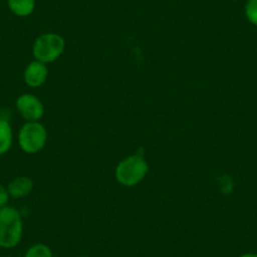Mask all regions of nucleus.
I'll list each match as a JSON object with an SVG mask.
<instances>
[{
	"label": "nucleus",
	"mask_w": 257,
	"mask_h": 257,
	"mask_svg": "<svg viewBox=\"0 0 257 257\" xmlns=\"http://www.w3.org/2000/svg\"><path fill=\"white\" fill-rule=\"evenodd\" d=\"M23 237V219L14 207L0 209V247L14 248Z\"/></svg>",
	"instance_id": "1"
},
{
	"label": "nucleus",
	"mask_w": 257,
	"mask_h": 257,
	"mask_svg": "<svg viewBox=\"0 0 257 257\" xmlns=\"http://www.w3.org/2000/svg\"><path fill=\"white\" fill-rule=\"evenodd\" d=\"M149 172L147 160L139 154L132 155L121 160L115 169V178L123 187L139 184Z\"/></svg>",
	"instance_id": "2"
},
{
	"label": "nucleus",
	"mask_w": 257,
	"mask_h": 257,
	"mask_svg": "<svg viewBox=\"0 0 257 257\" xmlns=\"http://www.w3.org/2000/svg\"><path fill=\"white\" fill-rule=\"evenodd\" d=\"M64 46V39L59 34H42L33 43V56L42 63H52L62 56Z\"/></svg>",
	"instance_id": "3"
},
{
	"label": "nucleus",
	"mask_w": 257,
	"mask_h": 257,
	"mask_svg": "<svg viewBox=\"0 0 257 257\" xmlns=\"http://www.w3.org/2000/svg\"><path fill=\"white\" fill-rule=\"evenodd\" d=\"M18 143L26 154H37L46 147V127L39 121L26 122L19 130Z\"/></svg>",
	"instance_id": "4"
},
{
	"label": "nucleus",
	"mask_w": 257,
	"mask_h": 257,
	"mask_svg": "<svg viewBox=\"0 0 257 257\" xmlns=\"http://www.w3.org/2000/svg\"><path fill=\"white\" fill-rule=\"evenodd\" d=\"M17 111L19 115L27 121H39L44 115V106L42 101L37 96L31 95V93H24L17 98L16 102Z\"/></svg>",
	"instance_id": "5"
},
{
	"label": "nucleus",
	"mask_w": 257,
	"mask_h": 257,
	"mask_svg": "<svg viewBox=\"0 0 257 257\" xmlns=\"http://www.w3.org/2000/svg\"><path fill=\"white\" fill-rule=\"evenodd\" d=\"M48 77V68L46 67V63H42L39 61H32L24 70L23 78L24 82L29 87H41Z\"/></svg>",
	"instance_id": "6"
},
{
	"label": "nucleus",
	"mask_w": 257,
	"mask_h": 257,
	"mask_svg": "<svg viewBox=\"0 0 257 257\" xmlns=\"http://www.w3.org/2000/svg\"><path fill=\"white\" fill-rule=\"evenodd\" d=\"M33 180L31 179L29 177H17L9 183V185L7 187L8 189L9 196L12 198H16V199H21L27 197L28 194H31V192L33 190Z\"/></svg>",
	"instance_id": "7"
},
{
	"label": "nucleus",
	"mask_w": 257,
	"mask_h": 257,
	"mask_svg": "<svg viewBox=\"0 0 257 257\" xmlns=\"http://www.w3.org/2000/svg\"><path fill=\"white\" fill-rule=\"evenodd\" d=\"M13 128L7 118L0 117V157L11 150L13 145Z\"/></svg>",
	"instance_id": "8"
},
{
	"label": "nucleus",
	"mask_w": 257,
	"mask_h": 257,
	"mask_svg": "<svg viewBox=\"0 0 257 257\" xmlns=\"http://www.w3.org/2000/svg\"><path fill=\"white\" fill-rule=\"evenodd\" d=\"M8 8L14 16L28 17L36 8V0H8Z\"/></svg>",
	"instance_id": "9"
},
{
	"label": "nucleus",
	"mask_w": 257,
	"mask_h": 257,
	"mask_svg": "<svg viewBox=\"0 0 257 257\" xmlns=\"http://www.w3.org/2000/svg\"><path fill=\"white\" fill-rule=\"evenodd\" d=\"M24 257H53V253L47 244L36 243L27 249Z\"/></svg>",
	"instance_id": "10"
},
{
	"label": "nucleus",
	"mask_w": 257,
	"mask_h": 257,
	"mask_svg": "<svg viewBox=\"0 0 257 257\" xmlns=\"http://www.w3.org/2000/svg\"><path fill=\"white\" fill-rule=\"evenodd\" d=\"M244 14L249 23L257 27V0H247L244 6Z\"/></svg>",
	"instance_id": "11"
},
{
	"label": "nucleus",
	"mask_w": 257,
	"mask_h": 257,
	"mask_svg": "<svg viewBox=\"0 0 257 257\" xmlns=\"http://www.w3.org/2000/svg\"><path fill=\"white\" fill-rule=\"evenodd\" d=\"M9 197L11 196H9L8 189H7L3 184H0V209L4 208L6 206H8Z\"/></svg>",
	"instance_id": "12"
},
{
	"label": "nucleus",
	"mask_w": 257,
	"mask_h": 257,
	"mask_svg": "<svg viewBox=\"0 0 257 257\" xmlns=\"http://www.w3.org/2000/svg\"><path fill=\"white\" fill-rule=\"evenodd\" d=\"M239 257H257V253H243Z\"/></svg>",
	"instance_id": "13"
},
{
	"label": "nucleus",
	"mask_w": 257,
	"mask_h": 257,
	"mask_svg": "<svg viewBox=\"0 0 257 257\" xmlns=\"http://www.w3.org/2000/svg\"><path fill=\"white\" fill-rule=\"evenodd\" d=\"M2 257H14V256H2Z\"/></svg>",
	"instance_id": "14"
},
{
	"label": "nucleus",
	"mask_w": 257,
	"mask_h": 257,
	"mask_svg": "<svg viewBox=\"0 0 257 257\" xmlns=\"http://www.w3.org/2000/svg\"><path fill=\"white\" fill-rule=\"evenodd\" d=\"M80 257H86V256H80Z\"/></svg>",
	"instance_id": "15"
}]
</instances>
